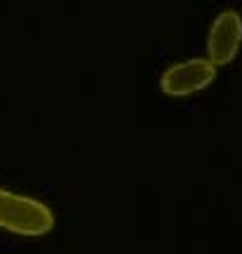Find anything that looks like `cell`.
Returning a JSON list of instances; mask_svg holds the SVG:
<instances>
[{
    "mask_svg": "<svg viewBox=\"0 0 242 254\" xmlns=\"http://www.w3.org/2000/svg\"><path fill=\"white\" fill-rule=\"evenodd\" d=\"M216 78V64L212 59H188L162 73L160 87L170 97H188L205 90Z\"/></svg>",
    "mask_w": 242,
    "mask_h": 254,
    "instance_id": "cell-2",
    "label": "cell"
},
{
    "mask_svg": "<svg viewBox=\"0 0 242 254\" xmlns=\"http://www.w3.org/2000/svg\"><path fill=\"white\" fill-rule=\"evenodd\" d=\"M0 228L14 236L40 238L54 228V214L40 200L0 189Z\"/></svg>",
    "mask_w": 242,
    "mask_h": 254,
    "instance_id": "cell-1",
    "label": "cell"
},
{
    "mask_svg": "<svg viewBox=\"0 0 242 254\" xmlns=\"http://www.w3.org/2000/svg\"><path fill=\"white\" fill-rule=\"evenodd\" d=\"M242 45V19L238 12L226 9L214 19L207 40V57L216 66L231 64Z\"/></svg>",
    "mask_w": 242,
    "mask_h": 254,
    "instance_id": "cell-3",
    "label": "cell"
}]
</instances>
